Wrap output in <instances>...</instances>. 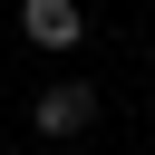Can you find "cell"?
I'll use <instances>...</instances> for the list:
<instances>
[{
    "mask_svg": "<svg viewBox=\"0 0 155 155\" xmlns=\"http://www.w3.org/2000/svg\"><path fill=\"white\" fill-rule=\"evenodd\" d=\"M29 116H39V136H87V126H97V87H87V78L39 87V107H29Z\"/></svg>",
    "mask_w": 155,
    "mask_h": 155,
    "instance_id": "cell-1",
    "label": "cell"
},
{
    "mask_svg": "<svg viewBox=\"0 0 155 155\" xmlns=\"http://www.w3.org/2000/svg\"><path fill=\"white\" fill-rule=\"evenodd\" d=\"M78 29H87L78 0H19V39H39V48H78Z\"/></svg>",
    "mask_w": 155,
    "mask_h": 155,
    "instance_id": "cell-2",
    "label": "cell"
}]
</instances>
